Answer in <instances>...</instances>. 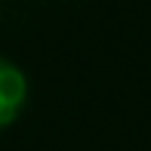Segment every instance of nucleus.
Wrapping results in <instances>:
<instances>
[{"mask_svg": "<svg viewBox=\"0 0 151 151\" xmlns=\"http://www.w3.org/2000/svg\"><path fill=\"white\" fill-rule=\"evenodd\" d=\"M28 105V77L16 62L0 56V129L12 127Z\"/></svg>", "mask_w": 151, "mask_h": 151, "instance_id": "nucleus-1", "label": "nucleus"}]
</instances>
